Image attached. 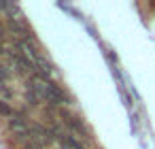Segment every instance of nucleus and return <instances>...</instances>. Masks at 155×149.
Wrapping results in <instances>:
<instances>
[{
  "label": "nucleus",
  "mask_w": 155,
  "mask_h": 149,
  "mask_svg": "<svg viewBox=\"0 0 155 149\" xmlns=\"http://www.w3.org/2000/svg\"><path fill=\"white\" fill-rule=\"evenodd\" d=\"M28 81L34 85L36 94L41 96V100L47 102L49 107H72V104H74V98H72L70 94H66L60 85H55L51 79H47V77H43V75H34V77L28 79Z\"/></svg>",
  "instance_id": "f257e3e1"
},
{
  "label": "nucleus",
  "mask_w": 155,
  "mask_h": 149,
  "mask_svg": "<svg viewBox=\"0 0 155 149\" xmlns=\"http://www.w3.org/2000/svg\"><path fill=\"white\" fill-rule=\"evenodd\" d=\"M13 70L9 68V66H5V64H0V85L2 83H11L13 81Z\"/></svg>",
  "instance_id": "39448f33"
},
{
  "label": "nucleus",
  "mask_w": 155,
  "mask_h": 149,
  "mask_svg": "<svg viewBox=\"0 0 155 149\" xmlns=\"http://www.w3.org/2000/svg\"><path fill=\"white\" fill-rule=\"evenodd\" d=\"M15 98V87L11 85V83H2L0 85V100H13Z\"/></svg>",
  "instance_id": "20e7f679"
},
{
  "label": "nucleus",
  "mask_w": 155,
  "mask_h": 149,
  "mask_svg": "<svg viewBox=\"0 0 155 149\" xmlns=\"http://www.w3.org/2000/svg\"><path fill=\"white\" fill-rule=\"evenodd\" d=\"M24 102L28 104V107H38L43 100H41V96L36 94V90H34V85L28 81L26 85H24Z\"/></svg>",
  "instance_id": "7ed1b4c3"
},
{
  "label": "nucleus",
  "mask_w": 155,
  "mask_h": 149,
  "mask_svg": "<svg viewBox=\"0 0 155 149\" xmlns=\"http://www.w3.org/2000/svg\"><path fill=\"white\" fill-rule=\"evenodd\" d=\"M21 149H45V147H43V145H38V143L26 141V143H21Z\"/></svg>",
  "instance_id": "423d86ee"
},
{
  "label": "nucleus",
  "mask_w": 155,
  "mask_h": 149,
  "mask_svg": "<svg viewBox=\"0 0 155 149\" xmlns=\"http://www.w3.org/2000/svg\"><path fill=\"white\" fill-rule=\"evenodd\" d=\"M30 141H32V143H38V145L45 147V145H49V143L55 141V138H53L49 126H43V124L30 119Z\"/></svg>",
  "instance_id": "f03ea898"
}]
</instances>
